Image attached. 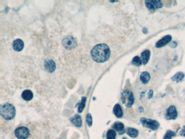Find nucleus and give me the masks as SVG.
Masks as SVG:
<instances>
[{
    "instance_id": "f257e3e1",
    "label": "nucleus",
    "mask_w": 185,
    "mask_h": 139,
    "mask_svg": "<svg viewBox=\"0 0 185 139\" xmlns=\"http://www.w3.org/2000/svg\"><path fill=\"white\" fill-rule=\"evenodd\" d=\"M93 60L97 62H107L110 55V50L107 45L100 44L94 47L91 51Z\"/></svg>"
},
{
    "instance_id": "f03ea898",
    "label": "nucleus",
    "mask_w": 185,
    "mask_h": 139,
    "mask_svg": "<svg viewBox=\"0 0 185 139\" xmlns=\"http://www.w3.org/2000/svg\"><path fill=\"white\" fill-rule=\"evenodd\" d=\"M0 112L1 116L5 120H12L15 116V108L13 105L7 103L1 105Z\"/></svg>"
},
{
    "instance_id": "7ed1b4c3",
    "label": "nucleus",
    "mask_w": 185,
    "mask_h": 139,
    "mask_svg": "<svg viewBox=\"0 0 185 139\" xmlns=\"http://www.w3.org/2000/svg\"><path fill=\"white\" fill-rule=\"evenodd\" d=\"M14 135L18 139H29L32 136L30 129L26 126L16 128L14 131Z\"/></svg>"
},
{
    "instance_id": "20e7f679",
    "label": "nucleus",
    "mask_w": 185,
    "mask_h": 139,
    "mask_svg": "<svg viewBox=\"0 0 185 139\" xmlns=\"http://www.w3.org/2000/svg\"><path fill=\"white\" fill-rule=\"evenodd\" d=\"M121 100L122 103L127 107L130 108L134 103V96L133 93L130 91L125 90L122 93Z\"/></svg>"
},
{
    "instance_id": "39448f33",
    "label": "nucleus",
    "mask_w": 185,
    "mask_h": 139,
    "mask_svg": "<svg viewBox=\"0 0 185 139\" xmlns=\"http://www.w3.org/2000/svg\"><path fill=\"white\" fill-rule=\"evenodd\" d=\"M140 122L144 127L147 128L153 131H156L160 127V124L156 120L147 119L142 117L140 119Z\"/></svg>"
},
{
    "instance_id": "423d86ee",
    "label": "nucleus",
    "mask_w": 185,
    "mask_h": 139,
    "mask_svg": "<svg viewBox=\"0 0 185 139\" xmlns=\"http://www.w3.org/2000/svg\"><path fill=\"white\" fill-rule=\"evenodd\" d=\"M62 45L66 49L71 50L75 48L77 46V41L72 36L68 35L62 40Z\"/></svg>"
},
{
    "instance_id": "0eeeda50",
    "label": "nucleus",
    "mask_w": 185,
    "mask_h": 139,
    "mask_svg": "<svg viewBox=\"0 0 185 139\" xmlns=\"http://www.w3.org/2000/svg\"><path fill=\"white\" fill-rule=\"evenodd\" d=\"M145 4L146 7L151 11H154L155 9L162 8L163 4L160 1H146Z\"/></svg>"
},
{
    "instance_id": "6e6552de",
    "label": "nucleus",
    "mask_w": 185,
    "mask_h": 139,
    "mask_svg": "<svg viewBox=\"0 0 185 139\" xmlns=\"http://www.w3.org/2000/svg\"><path fill=\"white\" fill-rule=\"evenodd\" d=\"M177 112L176 108L173 106H170L167 110L166 117L167 120H175L177 118Z\"/></svg>"
},
{
    "instance_id": "1a4fd4ad",
    "label": "nucleus",
    "mask_w": 185,
    "mask_h": 139,
    "mask_svg": "<svg viewBox=\"0 0 185 139\" xmlns=\"http://www.w3.org/2000/svg\"><path fill=\"white\" fill-rule=\"evenodd\" d=\"M44 67L47 72L52 73L53 72L55 68L56 65L55 62L52 59H46L44 62Z\"/></svg>"
},
{
    "instance_id": "9d476101",
    "label": "nucleus",
    "mask_w": 185,
    "mask_h": 139,
    "mask_svg": "<svg viewBox=\"0 0 185 139\" xmlns=\"http://www.w3.org/2000/svg\"><path fill=\"white\" fill-rule=\"evenodd\" d=\"M112 128L115 131H117L119 135H123L125 133V130L124 128V125L123 123L121 122H116L112 125Z\"/></svg>"
},
{
    "instance_id": "9b49d317",
    "label": "nucleus",
    "mask_w": 185,
    "mask_h": 139,
    "mask_svg": "<svg viewBox=\"0 0 185 139\" xmlns=\"http://www.w3.org/2000/svg\"><path fill=\"white\" fill-rule=\"evenodd\" d=\"M172 39V37L171 35H166L165 37L162 38V39L158 40V41L156 43V47L157 48H161L162 47L165 46L167 44H168V43L170 42Z\"/></svg>"
},
{
    "instance_id": "f8f14e48",
    "label": "nucleus",
    "mask_w": 185,
    "mask_h": 139,
    "mask_svg": "<svg viewBox=\"0 0 185 139\" xmlns=\"http://www.w3.org/2000/svg\"><path fill=\"white\" fill-rule=\"evenodd\" d=\"M24 47V43L21 39H16L13 43V49L16 52H20L22 50Z\"/></svg>"
},
{
    "instance_id": "ddd939ff",
    "label": "nucleus",
    "mask_w": 185,
    "mask_h": 139,
    "mask_svg": "<svg viewBox=\"0 0 185 139\" xmlns=\"http://www.w3.org/2000/svg\"><path fill=\"white\" fill-rule=\"evenodd\" d=\"M70 121L71 123L73 124L76 127L81 128L82 126V120L81 116L79 115H75L72 118H71Z\"/></svg>"
},
{
    "instance_id": "4468645a",
    "label": "nucleus",
    "mask_w": 185,
    "mask_h": 139,
    "mask_svg": "<svg viewBox=\"0 0 185 139\" xmlns=\"http://www.w3.org/2000/svg\"><path fill=\"white\" fill-rule=\"evenodd\" d=\"M113 112L117 118H121L123 115V110L119 104H116L113 109Z\"/></svg>"
},
{
    "instance_id": "2eb2a0df",
    "label": "nucleus",
    "mask_w": 185,
    "mask_h": 139,
    "mask_svg": "<svg viewBox=\"0 0 185 139\" xmlns=\"http://www.w3.org/2000/svg\"><path fill=\"white\" fill-rule=\"evenodd\" d=\"M150 56H151V52L149 50L144 51L141 54V59L144 65H146L148 63V62L149 60Z\"/></svg>"
},
{
    "instance_id": "dca6fc26",
    "label": "nucleus",
    "mask_w": 185,
    "mask_h": 139,
    "mask_svg": "<svg viewBox=\"0 0 185 139\" xmlns=\"http://www.w3.org/2000/svg\"><path fill=\"white\" fill-rule=\"evenodd\" d=\"M126 132L127 135L131 138H136L139 135V131L134 128H128Z\"/></svg>"
},
{
    "instance_id": "f3484780",
    "label": "nucleus",
    "mask_w": 185,
    "mask_h": 139,
    "mask_svg": "<svg viewBox=\"0 0 185 139\" xmlns=\"http://www.w3.org/2000/svg\"><path fill=\"white\" fill-rule=\"evenodd\" d=\"M21 96L24 100L29 101L32 100V98H33V93L31 90H26L23 91Z\"/></svg>"
},
{
    "instance_id": "a211bd4d",
    "label": "nucleus",
    "mask_w": 185,
    "mask_h": 139,
    "mask_svg": "<svg viewBox=\"0 0 185 139\" xmlns=\"http://www.w3.org/2000/svg\"><path fill=\"white\" fill-rule=\"evenodd\" d=\"M151 79V76L148 72H143L140 75V80L143 84H147Z\"/></svg>"
},
{
    "instance_id": "6ab92c4d",
    "label": "nucleus",
    "mask_w": 185,
    "mask_h": 139,
    "mask_svg": "<svg viewBox=\"0 0 185 139\" xmlns=\"http://www.w3.org/2000/svg\"><path fill=\"white\" fill-rule=\"evenodd\" d=\"M184 77H185V74L182 72H179L172 77V80L173 81L179 83L184 79Z\"/></svg>"
},
{
    "instance_id": "aec40b11",
    "label": "nucleus",
    "mask_w": 185,
    "mask_h": 139,
    "mask_svg": "<svg viewBox=\"0 0 185 139\" xmlns=\"http://www.w3.org/2000/svg\"><path fill=\"white\" fill-rule=\"evenodd\" d=\"M86 101V98L85 97H82L81 102L80 103V104H79V107L78 109V112L79 113H81L83 111L84 109L85 108Z\"/></svg>"
},
{
    "instance_id": "412c9836",
    "label": "nucleus",
    "mask_w": 185,
    "mask_h": 139,
    "mask_svg": "<svg viewBox=\"0 0 185 139\" xmlns=\"http://www.w3.org/2000/svg\"><path fill=\"white\" fill-rule=\"evenodd\" d=\"M116 132L114 129H109L107 133V139H116Z\"/></svg>"
},
{
    "instance_id": "4be33fe9",
    "label": "nucleus",
    "mask_w": 185,
    "mask_h": 139,
    "mask_svg": "<svg viewBox=\"0 0 185 139\" xmlns=\"http://www.w3.org/2000/svg\"><path fill=\"white\" fill-rule=\"evenodd\" d=\"M176 136V133L171 130H168L163 136V139H172Z\"/></svg>"
},
{
    "instance_id": "5701e85b",
    "label": "nucleus",
    "mask_w": 185,
    "mask_h": 139,
    "mask_svg": "<svg viewBox=\"0 0 185 139\" xmlns=\"http://www.w3.org/2000/svg\"><path fill=\"white\" fill-rule=\"evenodd\" d=\"M132 63L133 65L136 66H139L141 65L142 64V60L141 59V58H139L138 56H136L134 58H133Z\"/></svg>"
},
{
    "instance_id": "b1692460",
    "label": "nucleus",
    "mask_w": 185,
    "mask_h": 139,
    "mask_svg": "<svg viewBox=\"0 0 185 139\" xmlns=\"http://www.w3.org/2000/svg\"><path fill=\"white\" fill-rule=\"evenodd\" d=\"M86 122L89 127H91L92 126V117L90 113L86 116Z\"/></svg>"
},
{
    "instance_id": "393cba45",
    "label": "nucleus",
    "mask_w": 185,
    "mask_h": 139,
    "mask_svg": "<svg viewBox=\"0 0 185 139\" xmlns=\"http://www.w3.org/2000/svg\"><path fill=\"white\" fill-rule=\"evenodd\" d=\"M180 135L181 136L185 137V126H183L181 131L180 132Z\"/></svg>"
},
{
    "instance_id": "a878e982",
    "label": "nucleus",
    "mask_w": 185,
    "mask_h": 139,
    "mask_svg": "<svg viewBox=\"0 0 185 139\" xmlns=\"http://www.w3.org/2000/svg\"><path fill=\"white\" fill-rule=\"evenodd\" d=\"M153 93H154V92H153V91L152 90H149V93H148V98H152V97L153 96Z\"/></svg>"
},
{
    "instance_id": "bb28decb",
    "label": "nucleus",
    "mask_w": 185,
    "mask_h": 139,
    "mask_svg": "<svg viewBox=\"0 0 185 139\" xmlns=\"http://www.w3.org/2000/svg\"><path fill=\"white\" fill-rule=\"evenodd\" d=\"M177 42H175V41H173V42H172L171 43V44L170 45V47H172V48H175L177 46Z\"/></svg>"
},
{
    "instance_id": "cd10ccee",
    "label": "nucleus",
    "mask_w": 185,
    "mask_h": 139,
    "mask_svg": "<svg viewBox=\"0 0 185 139\" xmlns=\"http://www.w3.org/2000/svg\"><path fill=\"white\" fill-rule=\"evenodd\" d=\"M143 33H144V34H146V33H148V29H146V28H144L143 29Z\"/></svg>"
},
{
    "instance_id": "c85d7f7f",
    "label": "nucleus",
    "mask_w": 185,
    "mask_h": 139,
    "mask_svg": "<svg viewBox=\"0 0 185 139\" xmlns=\"http://www.w3.org/2000/svg\"><path fill=\"white\" fill-rule=\"evenodd\" d=\"M139 112H143V111H144L142 107H141L139 108Z\"/></svg>"
},
{
    "instance_id": "c756f323",
    "label": "nucleus",
    "mask_w": 185,
    "mask_h": 139,
    "mask_svg": "<svg viewBox=\"0 0 185 139\" xmlns=\"http://www.w3.org/2000/svg\"><path fill=\"white\" fill-rule=\"evenodd\" d=\"M122 139H127V138H123Z\"/></svg>"
}]
</instances>
